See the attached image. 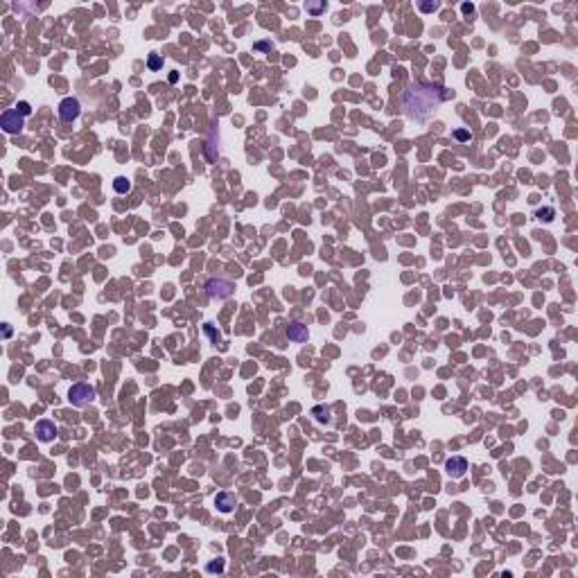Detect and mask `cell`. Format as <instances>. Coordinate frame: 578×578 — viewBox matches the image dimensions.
I'll return each instance as SVG.
<instances>
[{
  "mask_svg": "<svg viewBox=\"0 0 578 578\" xmlns=\"http://www.w3.org/2000/svg\"><path fill=\"white\" fill-rule=\"evenodd\" d=\"M454 93L438 84H409L402 93H400V104L405 109L407 118H411L416 122H425L441 104L452 97Z\"/></svg>",
  "mask_w": 578,
  "mask_h": 578,
  "instance_id": "cell-1",
  "label": "cell"
},
{
  "mask_svg": "<svg viewBox=\"0 0 578 578\" xmlns=\"http://www.w3.org/2000/svg\"><path fill=\"white\" fill-rule=\"evenodd\" d=\"M95 398H97L95 386L86 384V382H77V384H72L70 391H68V400H70L72 407H86V405H90V402H93Z\"/></svg>",
  "mask_w": 578,
  "mask_h": 578,
  "instance_id": "cell-2",
  "label": "cell"
},
{
  "mask_svg": "<svg viewBox=\"0 0 578 578\" xmlns=\"http://www.w3.org/2000/svg\"><path fill=\"white\" fill-rule=\"evenodd\" d=\"M23 124H25V116H23L18 109H7L5 113L0 116V127L9 136L18 134L20 129H23Z\"/></svg>",
  "mask_w": 578,
  "mask_h": 578,
  "instance_id": "cell-3",
  "label": "cell"
},
{
  "mask_svg": "<svg viewBox=\"0 0 578 578\" xmlns=\"http://www.w3.org/2000/svg\"><path fill=\"white\" fill-rule=\"evenodd\" d=\"M206 291L212 298H228L235 291V285L226 278H210V280H206Z\"/></svg>",
  "mask_w": 578,
  "mask_h": 578,
  "instance_id": "cell-4",
  "label": "cell"
},
{
  "mask_svg": "<svg viewBox=\"0 0 578 578\" xmlns=\"http://www.w3.org/2000/svg\"><path fill=\"white\" fill-rule=\"evenodd\" d=\"M79 113H82V104H79L77 97H66V100L59 102V118H61L64 122L77 120Z\"/></svg>",
  "mask_w": 578,
  "mask_h": 578,
  "instance_id": "cell-5",
  "label": "cell"
},
{
  "mask_svg": "<svg viewBox=\"0 0 578 578\" xmlns=\"http://www.w3.org/2000/svg\"><path fill=\"white\" fill-rule=\"evenodd\" d=\"M57 434H59L57 425L50 423V420H39V423H36V436H39V441H43V443L54 441Z\"/></svg>",
  "mask_w": 578,
  "mask_h": 578,
  "instance_id": "cell-6",
  "label": "cell"
},
{
  "mask_svg": "<svg viewBox=\"0 0 578 578\" xmlns=\"http://www.w3.org/2000/svg\"><path fill=\"white\" fill-rule=\"evenodd\" d=\"M445 470H447V475H450L452 479H459V476L465 475L468 461H465L463 456H452V459H447V463H445Z\"/></svg>",
  "mask_w": 578,
  "mask_h": 578,
  "instance_id": "cell-7",
  "label": "cell"
},
{
  "mask_svg": "<svg viewBox=\"0 0 578 578\" xmlns=\"http://www.w3.org/2000/svg\"><path fill=\"white\" fill-rule=\"evenodd\" d=\"M235 504H238V497H235V493H228V490H224V493H219L217 497H215V506H217V510H221V513H231L233 508H235Z\"/></svg>",
  "mask_w": 578,
  "mask_h": 578,
  "instance_id": "cell-8",
  "label": "cell"
},
{
  "mask_svg": "<svg viewBox=\"0 0 578 578\" xmlns=\"http://www.w3.org/2000/svg\"><path fill=\"white\" fill-rule=\"evenodd\" d=\"M287 337L291 341H296V343H303V341H307V328L303 325V323H289L287 328Z\"/></svg>",
  "mask_w": 578,
  "mask_h": 578,
  "instance_id": "cell-9",
  "label": "cell"
},
{
  "mask_svg": "<svg viewBox=\"0 0 578 578\" xmlns=\"http://www.w3.org/2000/svg\"><path fill=\"white\" fill-rule=\"evenodd\" d=\"M113 190H116L118 194H127L129 190H131V183H129L124 176H118V179L113 181Z\"/></svg>",
  "mask_w": 578,
  "mask_h": 578,
  "instance_id": "cell-10",
  "label": "cell"
},
{
  "mask_svg": "<svg viewBox=\"0 0 578 578\" xmlns=\"http://www.w3.org/2000/svg\"><path fill=\"white\" fill-rule=\"evenodd\" d=\"M316 416V420L319 423H328L330 420V409L328 407H314V411H312Z\"/></svg>",
  "mask_w": 578,
  "mask_h": 578,
  "instance_id": "cell-11",
  "label": "cell"
},
{
  "mask_svg": "<svg viewBox=\"0 0 578 578\" xmlns=\"http://www.w3.org/2000/svg\"><path fill=\"white\" fill-rule=\"evenodd\" d=\"M147 66L152 68V70H158L163 66V59L158 57V54H149V61H147Z\"/></svg>",
  "mask_w": 578,
  "mask_h": 578,
  "instance_id": "cell-12",
  "label": "cell"
},
{
  "mask_svg": "<svg viewBox=\"0 0 578 578\" xmlns=\"http://www.w3.org/2000/svg\"><path fill=\"white\" fill-rule=\"evenodd\" d=\"M538 215V219H544V221H551L553 219V215H556V210L553 208H544V210H538L535 212Z\"/></svg>",
  "mask_w": 578,
  "mask_h": 578,
  "instance_id": "cell-13",
  "label": "cell"
},
{
  "mask_svg": "<svg viewBox=\"0 0 578 578\" xmlns=\"http://www.w3.org/2000/svg\"><path fill=\"white\" fill-rule=\"evenodd\" d=\"M206 569H208V572H210V574H215V572H217V574H221V572H224V560H217V562H210V565H208Z\"/></svg>",
  "mask_w": 578,
  "mask_h": 578,
  "instance_id": "cell-14",
  "label": "cell"
},
{
  "mask_svg": "<svg viewBox=\"0 0 578 578\" xmlns=\"http://www.w3.org/2000/svg\"><path fill=\"white\" fill-rule=\"evenodd\" d=\"M16 109H18L23 116H30V113H32V106H30L27 102H18V104H16Z\"/></svg>",
  "mask_w": 578,
  "mask_h": 578,
  "instance_id": "cell-15",
  "label": "cell"
},
{
  "mask_svg": "<svg viewBox=\"0 0 578 578\" xmlns=\"http://www.w3.org/2000/svg\"><path fill=\"white\" fill-rule=\"evenodd\" d=\"M438 7H441L438 2H420V9H423V12H434Z\"/></svg>",
  "mask_w": 578,
  "mask_h": 578,
  "instance_id": "cell-16",
  "label": "cell"
},
{
  "mask_svg": "<svg viewBox=\"0 0 578 578\" xmlns=\"http://www.w3.org/2000/svg\"><path fill=\"white\" fill-rule=\"evenodd\" d=\"M456 140H470V131H463V129H459V131H454Z\"/></svg>",
  "mask_w": 578,
  "mask_h": 578,
  "instance_id": "cell-17",
  "label": "cell"
},
{
  "mask_svg": "<svg viewBox=\"0 0 578 578\" xmlns=\"http://www.w3.org/2000/svg\"><path fill=\"white\" fill-rule=\"evenodd\" d=\"M463 12H470V14H472V12H475V7H472V5H463Z\"/></svg>",
  "mask_w": 578,
  "mask_h": 578,
  "instance_id": "cell-18",
  "label": "cell"
}]
</instances>
